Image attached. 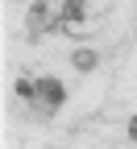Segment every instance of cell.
I'll return each instance as SVG.
<instances>
[{
  "label": "cell",
  "mask_w": 137,
  "mask_h": 149,
  "mask_svg": "<svg viewBox=\"0 0 137 149\" xmlns=\"http://www.w3.org/2000/svg\"><path fill=\"white\" fill-rule=\"evenodd\" d=\"M17 95H21V100H33L37 95V83L33 79H17Z\"/></svg>",
  "instance_id": "cell-4"
},
{
  "label": "cell",
  "mask_w": 137,
  "mask_h": 149,
  "mask_svg": "<svg viewBox=\"0 0 137 149\" xmlns=\"http://www.w3.org/2000/svg\"><path fill=\"white\" fill-rule=\"evenodd\" d=\"M83 13V0H33V8L25 17V29L37 37V33H50L63 21H79Z\"/></svg>",
  "instance_id": "cell-1"
},
{
  "label": "cell",
  "mask_w": 137,
  "mask_h": 149,
  "mask_svg": "<svg viewBox=\"0 0 137 149\" xmlns=\"http://www.w3.org/2000/svg\"><path fill=\"white\" fill-rule=\"evenodd\" d=\"M96 66V50H75V70H91Z\"/></svg>",
  "instance_id": "cell-3"
},
{
  "label": "cell",
  "mask_w": 137,
  "mask_h": 149,
  "mask_svg": "<svg viewBox=\"0 0 137 149\" xmlns=\"http://www.w3.org/2000/svg\"><path fill=\"white\" fill-rule=\"evenodd\" d=\"M129 137H133V141H137V116H133V120H129Z\"/></svg>",
  "instance_id": "cell-5"
},
{
  "label": "cell",
  "mask_w": 137,
  "mask_h": 149,
  "mask_svg": "<svg viewBox=\"0 0 137 149\" xmlns=\"http://www.w3.org/2000/svg\"><path fill=\"white\" fill-rule=\"evenodd\" d=\"M37 95H42L50 108H63V100H67V91H63V83L58 79H50V74H42L37 79Z\"/></svg>",
  "instance_id": "cell-2"
}]
</instances>
